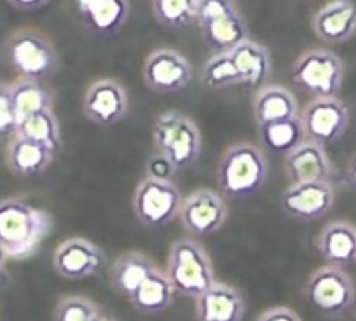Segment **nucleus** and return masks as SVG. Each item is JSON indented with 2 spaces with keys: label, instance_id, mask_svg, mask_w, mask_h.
<instances>
[{
  "label": "nucleus",
  "instance_id": "obj_38",
  "mask_svg": "<svg viewBox=\"0 0 356 321\" xmlns=\"http://www.w3.org/2000/svg\"><path fill=\"white\" fill-rule=\"evenodd\" d=\"M8 261H9L8 252H6L4 247L0 245V286H2V283L6 281V265H8Z\"/></svg>",
  "mask_w": 356,
  "mask_h": 321
},
{
  "label": "nucleus",
  "instance_id": "obj_11",
  "mask_svg": "<svg viewBox=\"0 0 356 321\" xmlns=\"http://www.w3.org/2000/svg\"><path fill=\"white\" fill-rule=\"evenodd\" d=\"M142 77L145 86L154 93H177L193 81V67L178 51L161 47L145 58Z\"/></svg>",
  "mask_w": 356,
  "mask_h": 321
},
{
  "label": "nucleus",
  "instance_id": "obj_2",
  "mask_svg": "<svg viewBox=\"0 0 356 321\" xmlns=\"http://www.w3.org/2000/svg\"><path fill=\"white\" fill-rule=\"evenodd\" d=\"M267 159L253 143L239 142L227 147L217 165V183L229 199H246L264 189L267 182Z\"/></svg>",
  "mask_w": 356,
  "mask_h": 321
},
{
  "label": "nucleus",
  "instance_id": "obj_32",
  "mask_svg": "<svg viewBox=\"0 0 356 321\" xmlns=\"http://www.w3.org/2000/svg\"><path fill=\"white\" fill-rule=\"evenodd\" d=\"M236 13H239V9L234 0H197L196 23L197 26L207 25V23L236 15Z\"/></svg>",
  "mask_w": 356,
  "mask_h": 321
},
{
  "label": "nucleus",
  "instance_id": "obj_3",
  "mask_svg": "<svg viewBox=\"0 0 356 321\" xmlns=\"http://www.w3.org/2000/svg\"><path fill=\"white\" fill-rule=\"evenodd\" d=\"M175 293L196 300L215 283L210 255L193 238L177 239L170 248L166 271Z\"/></svg>",
  "mask_w": 356,
  "mask_h": 321
},
{
  "label": "nucleus",
  "instance_id": "obj_29",
  "mask_svg": "<svg viewBox=\"0 0 356 321\" xmlns=\"http://www.w3.org/2000/svg\"><path fill=\"white\" fill-rule=\"evenodd\" d=\"M200 79L201 84L211 91L229 90V88L241 84L239 74L234 67V61H232L229 53L213 54L210 60L204 61L200 72Z\"/></svg>",
  "mask_w": 356,
  "mask_h": 321
},
{
  "label": "nucleus",
  "instance_id": "obj_10",
  "mask_svg": "<svg viewBox=\"0 0 356 321\" xmlns=\"http://www.w3.org/2000/svg\"><path fill=\"white\" fill-rule=\"evenodd\" d=\"M227 215V204L217 190L197 189L184 197L178 220L193 238H208L224 227Z\"/></svg>",
  "mask_w": 356,
  "mask_h": 321
},
{
  "label": "nucleus",
  "instance_id": "obj_6",
  "mask_svg": "<svg viewBox=\"0 0 356 321\" xmlns=\"http://www.w3.org/2000/svg\"><path fill=\"white\" fill-rule=\"evenodd\" d=\"M292 79L299 90L313 98L337 97L344 81V63L328 49H309L292 67Z\"/></svg>",
  "mask_w": 356,
  "mask_h": 321
},
{
  "label": "nucleus",
  "instance_id": "obj_26",
  "mask_svg": "<svg viewBox=\"0 0 356 321\" xmlns=\"http://www.w3.org/2000/svg\"><path fill=\"white\" fill-rule=\"evenodd\" d=\"M173 285L164 274V271L157 269L136 288V292L128 300L140 314L154 316V314L164 313L173 304Z\"/></svg>",
  "mask_w": 356,
  "mask_h": 321
},
{
  "label": "nucleus",
  "instance_id": "obj_24",
  "mask_svg": "<svg viewBox=\"0 0 356 321\" xmlns=\"http://www.w3.org/2000/svg\"><path fill=\"white\" fill-rule=\"evenodd\" d=\"M201 37L213 54L231 53L232 49L248 40V25L241 13L224 16L215 22L201 25Z\"/></svg>",
  "mask_w": 356,
  "mask_h": 321
},
{
  "label": "nucleus",
  "instance_id": "obj_23",
  "mask_svg": "<svg viewBox=\"0 0 356 321\" xmlns=\"http://www.w3.org/2000/svg\"><path fill=\"white\" fill-rule=\"evenodd\" d=\"M252 110L257 126L299 117V107H297V100L292 91L286 90L285 86H276V84L257 90Z\"/></svg>",
  "mask_w": 356,
  "mask_h": 321
},
{
  "label": "nucleus",
  "instance_id": "obj_13",
  "mask_svg": "<svg viewBox=\"0 0 356 321\" xmlns=\"http://www.w3.org/2000/svg\"><path fill=\"white\" fill-rule=\"evenodd\" d=\"M107 265L104 250L84 238L61 241L53 255V268L58 276L68 281H79L95 276Z\"/></svg>",
  "mask_w": 356,
  "mask_h": 321
},
{
  "label": "nucleus",
  "instance_id": "obj_37",
  "mask_svg": "<svg viewBox=\"0 0 356 321\" xmlns=\"http://www.w3.org/2000/svg\"><path fill=\"white\" fill-rule=\"evenodd\" d=\"M344 180L351 189H356V152L349 157L344 170Z\"/></svg>",
  "mask_w": 356,
  "mask_h": 321
},
{
  "label": "nucleus",
  "instance_id": "obj_9",
  "mask_svg": "<svg viewBox=\"0 0 356 321\" xmlns=\"http://www.w3.org/2000/svg\"><path fill=\"white\" fill-rule=\"evenodd\" d=\"M304 135L320 147L337 143L349 126V108L341 98H314L299 115Z\"/></svg>",
  "mask_w": 356,
  "mask_h": 321
},
{
  "label": "nucleus",
  "instance_id": "obj_1",
  "mask_svg": "<svg viewBox=\"0 0 356 321\" xmlns=\"http://www.w3.org/2000/svg\"><path fill=\"white\" fill-rule=\"evenodd\" d=\"M49 229V215L29 201L22 197L0 199V245L9 258H26L35 254Z\"/></svg>",
  "mask_w": 356,
  "mask_h": 321
},
{
  "label": "nucleus",
  "instance_id": "obj_16",
  "mask_svg": "<svg viewBox=\"0 0 356 321\" xmlns=\"http://www.w3.org/2000/svg\"><path fill=\"white\" fill-rule=\"evenodd\" d=\"M311 26L321 42H346L356 33V0H330L314 13Z\"/></svg>",
  "mask_w": 356,
  "mask_h": 321
},
{
  "label": "nucleus",
  "instance_id": "obj_21",
  "mask_svg": "<svg viewBox=\"0 0 356 321\" xmlns=\"http://www.w3.org/2000/svg\"><path fill=\"white\" fill-rule=\"evenodd\" d=\"M157 269L159 268L154 264L152 258L142 252H124L108 268V283L118 295L129 299Z\"/></svg>",
  "mask_w": 356,
  "mask_h": 321
},
{
  "label": "nucleus",
  "instance_id": "obj_34",
  "mask_svg": "<svg viewBox=\"0 0 356 321\" xmlns=\"http://www.w3.org/2000/svg\"><path fill=\"white\" fill-rule=\"evenodd\" d=\"M147 172H149V176L152 179H159V180H171L173 173H177V170L171 166V163L168 159H164L163 156H154L152 159L149 160V165H147Z\"/></svg>",
  "mask_w": 356,
  "mask_h": 321
},
{
  "label": "nucleus",
  "instance_id": "obj_7",
  "mask_svg": "<svg viewBox=\"0 0 356 321\" xmlns=\"http://www.w3.org/2000/svg\"><path fill=\"white\" fill-rule=\"evenodd\" d=\"M182 201V192L171 180L147 176L133 192V213L143 227L161 229L178 218Z\"/></svg>",
  "mask_w": 356,
  "mask_h": 321
},
{
  "label": "nucleus",
  "instance_id": "obj_36",
  "mask_svg": "<svg viewBox=\"0 0 356 321\" xmlns=\"http://www.w3.org/2000/svg\"><path fill=\"white\" fill-rule=\"evenodd\" d=\"M8 2L13 6V8L18 9V11L32 13V11H39V9L46 8L51 0H8Z\"/></svg>",
  "mask_w": 356,
  "mask_h": 321
},
{
  "label": "nucleus",
  "instance_id": "obj_17",
  "mask_svg": "<svg viewBox=\"0 0 356 321\" xmlns=\"http://www.w3.org/2000/svg\"><path fill=\"white\" fill-rule=\"evenodd\" d=\"M82 25L95 35L112 37L129 18V0H74Z\"/></svg>",
  "mask_w": 356,
  "mask_h": 321
},
{
  "label": "nucleus",
  "instance_id": "obj_31",
  "mask_svg": "<svg viewBox=\"0 0 356 321\" xmlns=\"http://www.w3.org/2000/svg\"><path fill=\"white\" fill-rule=\"evenodd\" d=\"M102 316V311L97 304L88 297L68 295L56 304L53 320L54 321H97Z\"/></svg>",
  "mask_w": 356,
  "mask_h": 321
},
{
  "label": "nucleus",
  "instance_id": "obj_30",
  "mask_svg": "<svg viewBox=\"0 0 356 321\" xmlns=\"http://www.w3.org/2000/svg\"><path fill=\"white\" fill-rule=\"evenodd\" d=\"M152 15L159 25L180 30L196 22L197 0H150Z\"/></svg>",
  "mask_w": 356,
  "mask_h": 321
},
{
  "label": "nucleus",
  "instance_id": "obj_28",
  "mask_svg": "<svg viewBox=\"0 0 356 321\" xmlns=\"http://www.w3.org/2000/svg\"><path fill=\"white\" fill-rule=\"evenodd\" d=\"M15 135L30 140V142L40 143L53 152H56L61 147L60 122L54 115V110L37 112V114L22 119L16 126Z\"/></svg>",
  "mask_w": 356,
  "mask_h": 321
},
{
  "label": "nucleus",
  "instance_id": "obj_5",
  "mask_svg": "<svg viewBox=\"0 0 356 321\" xmlns=\"http://www.w3.org/2000/svg\"><path fill=\"white\" fill-rule=\"evenodd\" d=\"M4 58L22 79L40 81L58 67V53L53 42L32 28H19L4 44Z\"/></svg>",
  "mask_w": 356,
  "mask_h": 321
},
{
  "label": "nucleus",
  "instance_id": "obj_40",
  "mask_svg": "<svg viewBox=\"0 0 356 321\" xmlns=\"http://www.w3.org/2000/svg\"><path fill=\"white\" fill-rule=\"evenodd\" d=\"M351 309H353V316H355V320H356V297H355V300H353Z\"/></svg>",
  "mask_w": 356,
  "mask_h": 321
},
{
  "label": "nucleus",
  "instance_id": "obj_8",
  "mask_svg": "<svg viewBox=\"0 0 356 321\" xmlns=\"http://www.w3.org/2000/svg\"><path fill=\"white\" fill-rule=\"evenodd\" d=\"M304 295L323 316L339 318L353 306L356 297L355 283L344 269L327 264L307 278Z\"/></svg>",
  "mask_w": 356,
  "mask_h": 321
},
{
  "label": "nucleus",
  "instance_id": "obj_27",
  "mask_svg": "<svg viewBox=\"0 0 356 321\" xmlns=\"http://www.w3.org/2000/svg\"><path fill=\"white\" fill-rule=\"evenodd\" d=\"M9 90H11L13 107H15L18 122L29 115L37 114V112L53 110V93L40 81L19 77L15 83L9 84Z\"/></svg>",
  "mask_w": 356,
  "mask_h": 321
},
{
  "label": "nucleus",
  "instance_id": "obj_15",
  "mask_svg": "<svg viewBox=\"0 0 356 321\" xmlns=\"http://www.w3.org/2000/svg\"><path fill=\"white\" fill-rule=\"evenodd\" d=\"M283 172L289 183L332 182L335 176L328 154L323 147L309 140H304L299 147L283 157Z\"/></svg>",
  "mask_w": 356,
  "mask_h": 321
},
{
  "label": "nucleus",
  "instance_id": "obj_22",
  "mask_svg": "<svg viewBox=\"0 0 356 321\" xmlns=\"http://www.w3.org/2000/svg\"><path fill=\"white\" fill-rule=\"evenodd\" d=\"M229 54L234 61V67L238 70L243 86L255 88V90L266 86L273 74L271 54L266 47L248 39L239 44Z\"/></svg>",
  "mask_w": 356,
  "mask_h": 321
},
{
  "label": "nucleus",
  "instance_id": "obj_20",
  "mask_svg": "<svg viewBox=\"0 0 356 321\" xmlns=\"http://www.w3.org/2000/svg\"><path fill=\"white\" fill-rule=\"evenodd\" d=\"M54 156L56 152L47 147L30 142L18 135L11 136L6 147V165L11 170L13 175L19 179H30V176L44 173L53 165Z\"/></svg>",
  "mask_w": 356,
  "mask_h": 321
},
{
  "label": "nucleus",
  "instance_id": "obj_14",
  "mask_svg": "<svg viewBox=\"0 0 356 321\" xmlns=\"http://www.w3.org/2000/svg\"><path fill=\"white\" fill-rule=\"evenodd\" d=\"M82 112L98 126H114L128 114V94L115 79H100L89 84L82 98Z\"/></svg>",
  "mask_w": 356,
  "mask_h": 321
},
{
  "label": "nucleus",
  "instance_id": "obj_33",
  "mask_svg": "<svg viewBox=\"0 0 356 321\" xmlns=\"http://www.w3.org/2000/svg\"><path fill=\"white\" fill-rule=\"evenodd\" d=\"M18 117L11 100L9 84H0V136H15Z\"/></svg>",
  "mask_w": 356,
  "mask_h": 321
},
{
  "label": "nucleus",
  "instance_id": "obj_25",
  "mask_svg": "<svg viewBox=\"0 0 356 321\" xmlns=\"http://www.w3.org/2000/svg\"><path fill=\"white\" fill-rule=\"evenodd\" d=\"M257 135H259L260 149L273 154V156L283 157L306 140L299 117L259 124L257 126Z\"/></svg>",
  "mask_w": 356,
  "mask_h": 321
},
{
  "label": "nucleus",
  "instance_id": "obj_39",
  "mask_svg": "<svg viewBox=\"0 0 356 321\" xmlns=\"http://www.w3.org/2000/svg\"><path fill=\"white\" fill-rule=\"evenodd\" d=\"M97 321H114V320H112V318L111 316H105V314H102V316L100 318H98V320Z\"/></svg>",
  "mask_w": 356,
  "mask_h": 321
},
{
  "label": "nucleus",
  "instance_id": "obj_18",
  "mask_svg": "<svg viewBox=\"0 0 356 321\" xmlns=\"http://www.w3.org/2000/svg\"><path fill=\"white\" fill-rule=\"evenodd\" d=\"M245 311L243 295L227 283L215 281L196 299L197 321H241Z\"/></svg>",
  "mask_w": 356,
  "mask_h": 321
},
{
  "label": "nucleus",
  "instance_id": "obj_12",
  "mask_svg": "<svg viewBox=\"0 0 356 321\" xmlns=\"http://www.w3.org/2000/svg\"><path fill=\"white\" fill-rule=\"evenodd\" d=\"M335 187L332 182L289 183L282 194V210L299 222L323 218L334 208Z\"/></svg>",
  "mask_w": 356,
  "mask_h": 321
},
{
  "label": "nucleus",
  "instance_id": "obj_19",
  "mask_svg": "<svg viewBox=\"0 0 356 321\" xmlns=\"http://www.w3.org/2000/svg\"><path fill=\"white\" fill-rule=\"evenodd\" d=\"M316 250L328 265L348 268L356 262V227L349 222H328L316 236Z\"/></svg>",
  "mask_w": 356,
  "mask_h": 321
},
{
  "label": "nucleus",
  "instance_id": "obj_4",
  "mask_svg": "<svg viewBox=\"0 0 356 321\" xmlns=\"http://www.w3.org/2000/svg\"><path fill=\"white\" fill-rule=\"evenodd\" d=\"M152 140L159 156L168 159L177 172L191 168L201 154V131L189 115L168 110L157 115Z\"/></svg>",
  "mask_w": 356,
  "mask_h": 321
},
{
  "label": "nucleus",
  "instance_id": "obj_35",
  "mask_svg": "<svg viewBox=\"0 0 356 321\" xmlns=\"http://www.w3.org/2000/svg\"><path fill=\"white\" fill-rule=\"evenodd\" d=\"M257 321H302V320H300L299 314H297L293 309H290V307L278 306V307H271V309L264 311V313L257 318Z\"/></svg>",
  "mask_w": 356,
  "mask_h": 321
}]
</instances>
